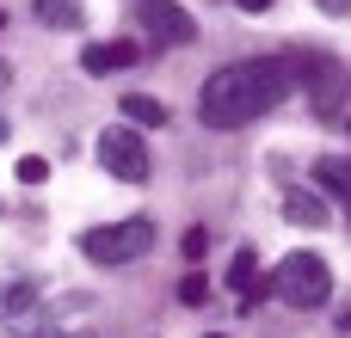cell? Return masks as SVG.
Listing matches in <instances>:
<instances>
[{"mask_svg":"<svg viewBox=\"0 0 351 338\" xmlns=\"http://www.w3.org/2000/svg\"><path fill=\"white\" fill-rule=\"evenodd\" d=\"M31 18L49 25V31H80L86 25V6L80 0H31Z\"/></svg>","mask_w":351,"mask_h":338,"instance_id":"cell-8","label":"cell"},{"mask_svg":"<svg viewBox=\"0 0 351 338\" xmlns=\"http://www.w3.org/2000/svg\"><path fill=\"white\" fill-rule=\"evenodd\" d=\"M204 338H228V333H204Z\"/></svg>","mask_w":351,"mask_h":338,"instance_id":"cell-20","label":"cell"},{"mask_svg":"<svg viewBox=\"0 0 351 338\" xmlns=\"http://www.w3.org/2000/svg\"><path fill=\"white\" fill-rule=\"evenodd\" d=\"M204 296H210L204 277H185V283H179V302H185V308H204Z\"/></svg>","mask_w":351,"mask_h":338,"instance_id":"cell-14","label":"cell"},{"mask_svg":"<svg viewBox=\"0 0 351 338\" xmlns=\"http://www.w3.org/2000/svg\"><path fill=\"white\" fill-rule=\"evenodd\" d=\"M43 179H49V160L43 154H25L19 160V185H43Z\"/></svg>","mask_w":351,"mask_h":338,"instance_id":"cell-13","label":"cell"},{"mask_svg":"<svg viewBox=\"0 0 351 338\" xmlns=\"http://www.w3.org/2000/svg\"><path fill=\"white\" fill-rule=\"evenodd\" d=\"M99 166L111 179H123V185H142L148 179V142L136 129H105L99 135Z\"/></svg>","mask_w":351,"mask_h":338,"instance_id":"cell-4","label":"cell"},{"mask_svg":"<svg viewBox=\"0 0 351 338\" xmlns=\"http://www.w3.org/2000/svg\"><path fill=\"white\" fill-rule=\"evenodd\" d=\"M136 25H142L154 43H173V49H185V43L197 37V18H191L179 0H136Z\"/></svg>","mask_w":351,"mask_h":338,"instance_id":"cell-6","label":"cell"},{"mask_svg":"<svg viewBox=\"0 0 351 338\" xmlns=\"http://www.w3.org/2000/svg\"><path fill=\"white\" fill-rule=\"evenodd\" d=\"M6 80H12V68H6V62H0V86H6Z\"/></svg>","mask_w":351,"mask_h":338,"instance_id":"cell-19","label":"cell"},{"mask_svg":"<svg viewBox=\"0 0 351 338\" xmlns=\"http://www.w3.org/2000/svg\"><path fill=\"white\" fill-rule=\"evenodd\" d=\"M136 55H142L136 43H86V49H80V68H86V74H111V68H130Z\"/></svg>","mask_w":351,"mask_h":338,"instance_id":"cell-7","label":"cell"},{"mask_svg":"<svg viewBox=\"0 0 351 338\" xmlns=\"http://www.w3.org/2000/svg\"><path fill=\"white\" fill-rule=\"evenodd\" d=\"M315 179H321V197H339L351 216V160L346 154H327V160H315Z\"/></svg>","mask_w":351,"mask_h":338,"instance_id":"cell-9","label":"cell"},{"mask_svg":"<svg viewBox=\"0 0 351 338\" xmlns=\"http://www.w3.org/2000/svg\"><path fill=\"white\" fill-rule=\"evenodd\" d=\"M339 333H351V308H339Z\"/></svg>","mask_w":351,"mask_h":338,"instance_id":"cell-18","label":"cell"},{"mask_svg":"<svg viewBox=\"0 0 351 338\" xmlns=\"http://www.w3.org/2000/svg\"><path fill=\"white\" fill-rule=\"evenodd\" d=\"M123 117L130 123H148V129H167V105L148 99V92H123Z\"/></svg>","mask_w":351,"mask_h":338,"instance_id":"cell-12","label":"cell"},{"mask_svg":"<svg viewBox=\"0 0 351 338\" xmlns=\"http://www.w3.org/2000/svg\"><path fill=\"white\" fill-rule=\"evenodd\" d=\"M271 296L290 302V308H321V302L333 296L327 259H321V252H290V259L278 265V277H271Z\"/></svg>","mask_w":351,"mask_h":338,"instance_id":"cell-3","label":"cell"},{"mask_svg":"<svg viewBox=\"0 0 351 338\" xmlns=\"http://www.w3.org/2000/svg\"><path fill=\"white\" fill-rule=\"evenodd\" d=\"M80 252L93 265H136L154 252V222L148 216H130V222H111V228H86L80 234Z\"/></svg>","mask_w":351,"mask_h":338,"instance_id":"cell-2","label":"cell"},{"mask_svg":"<svg viewBox=\"0 0 351 338\" xmlns=\"http://www.w3.org/2000/svg\"><path fill=\"white\" fill-rule=\"evenodd\" d=\"M284 216L296 228H327V197L321 191H284Z\"/></svg>","mask_w":351,"mask_h":338,"instance_id":"cell-10","label":"cell"},{"mask_svg":"<svg viewBox=\"0 0 351 338\" xmlns=\"http://www.w3.org/2000/svg\"><path fill=\"white\" fill-rule=\"evenodd\" d=\"M228 289H234L247 308H253V296L265 289V283H259V259H253L247 246H241V252H234V265H228Z\"/></svg>","mask_w":351,"mask_h":338,"instance_id":"cell-11","label":"cell"},{"mask_svg":"<svg viewBox=\"0 0 351 338\" xmlns=\"http://www.w3.org/2000/svg\"><path fill=\"white\" fill-rule=\"evenodd\" d=\"M302 74H308V105H315V117H321V123H339V111H346V68H339L333 55H308Z\"/></svg>","mask_w":351,"mask_h":338,"instance_id":"cell-5","label":"cell"},{"mask_svg":"<svg viewBox=\"0 0 351 338\" xmlns=\"http://www.w3.org/2000/svg\"><path fill=\"white\" fill-rule=\"evenodd\" d=\"M234 6H241V12H265L271 0H234Z\"/></svg>","mask_w":351,"mask_h":338,"instance_id":"cell-17","label":"cell"},{"mask_svg":"<svg viewBox=\"0 0 351 338\" xmlns=\"http://www.w3.org/2000/svg\"><path fill=\"white\" fill-rule=\"evenodd\" d=\"M204 246H210V234H204V228H185V240H179V252H185V259H204Z\"/></svg>","mask_w":351,"mask_h":338,"instance_id":"cell-15","label":"cell"},{"mask_svg":"<svg viewBox=\"0 0 351 338\" xmlns=\"http://www.w3.org/2000/svg\"><path fill=\"white\" fill-rule=\"evenodd\" d=\"M296 62L290 55H253V62H228L204 80L197 92V117L204 129H247L253 117H265L284 92H290Z\"/></svg>","mask_w":351,"mask_h":338,"instance_id":"cell-1","label":"cell"},{"mask_svg":"<svg viewBox=\"0 0 351 338\" xmlns=\"http://www.w3.org/2000/svg\"><path fill=\"white\" fill-rule=\"evenodd\" d=\"M346 92H351V74H346Z\"/></svg>","mask_w":351,"mask_h":338,"instance_id":"cell-21","label":"cell"},{"mask_svg":"<svg viewBox=\"0 0 351 338\" xmlns=\"http://www.w3.org/2000/svg\"><path fill=\"white\" fill-rule=\"evenodd\" d=\"M315 6H321V12H333V18H339V12H351V0H315Z\"/></svg>","mask_w":351,"mask_h":338,"instance_id":"cell-16","label":"cell"}]
</instances>
